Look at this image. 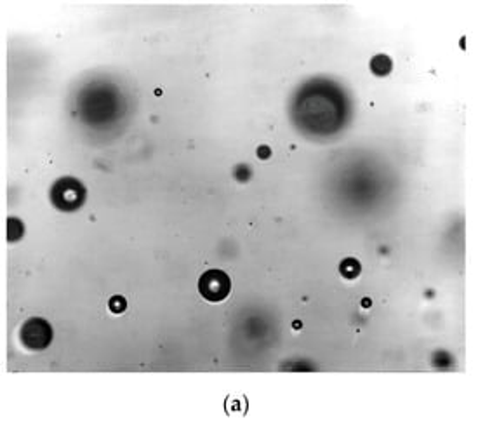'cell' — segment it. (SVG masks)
Here are the masks:
<instances>
[{"instance_id":"cell-1","label":"cell","mask_w":478,"mask_h":421,"mask_svg":"<svg viewBox=\"0 0 478 421\" xmlns=\"http://www.w3.org/2000/svg\"><path fill=\"white\" fill-rule=\"evenodd\" d=\"M87 191L84 185L75 178H61L50 188V201L59 211L73 212L86 202Z\"/></svg>"},{"instance_id":"cell-2","label":"cell","mask_w":478,"mask_h":421,"mask_svg":"<svg viewBox=\"0 0 478 421\" xmlns=\"http://www.w3.org/2000/svg\"><path fill=\"white\" fill-rule=\"evenodd\" d=\"M19 339L28 350H45L52 341V327L47 320L40 317L28 318L19 331Z\"/></svg>"},{"instance_id":"cell-3","label":"cell","mask_w":478,"mask_h":421,"mask_svg":"<svg viewBox=\"0 0 478 421\" xmlns=\"http://www.w3.org/2000/svg\"><path fill=\"white\" fill-rule=\"evenodd\" d=\"M198 291L207 301L219 303L231 291V280L223 270H207L198 280Z\"/></svg>"},{"instance_id":"cell-4","label":"cell","mask_w":478,"mask_h":421,"mask_svg":"<svg viewBox=\"0 0 478 421\" xmlns=\"http://www.w3.org/2000/svg\"><path fill=\"white\" fill-rule=\"evenodd\" d=\"M24 227L21 223V219L18 218H9L7 219V240L9 242H16L23 237Z\"/></svg>"},{"instance_id":"cell-5","label":"cell","mask_w":478,"mask_h":421,"mask_svg":"<svg viewBox=\"0 0 478 421\" xmlns=\"http://www.w3.org/2000/svg\"><path fill=\"white\" fill-rule=\"evenodd\" d=\"M370 68L376 75H386L391 70V61L388 56H376L372 59Z\"/></svg>"},{"instance_id":"cell-6","label":"cell","mask_w":478,"mask_h":421,"mask_svg":"<svg viewBox=\"0 0 478 421\" xmlns=\"http://www.w3.org/2000/svg\"><path fill=\"white\" fill-rule=\"evenodd\" d=\"M358 271H360V265H358L355 259H344L341 265V274L344 275L346 279H353L358 275Z\"/></svg>"},{"instance_id":"cell-7","label":"cell","mask_w":478,"mask_h":421,"mask_svg":"<svg viewBox=\"0 0 478 421\" xmlns=\"http://www.w3.org/2000/svg\"><path fill=\"white\" fill-rule=\"evenodd\" d=\"M108 306L113 313H122V312H125V308H127V301L124 296H113L112 300H110Z\"/></svg>"},{"instance_id":"cell-8","label":"cell","mask_w":478,"mask_h":421,"mask_svg":"<svg viewBox=\"0 0 478 421\" xmlns=\"http://www.w3.org/2000/svg\"><path fill=\"white\" fill-rule=\"evenodd\" d=\"M235 176L238 178L240 181H247L249 178H251V171H249L247 165H238L235 171Z\"/></svg>"},{"instance_id":"cell-9","label":"cell","mask_w":478,"mask_h":421,"mask_svg":"<svg viewBox=\"0 0 478 421\" xmlns=\"http://www.w3.org/2000/svg\"><path fill=\"white\" fill-rule=\"evenodd\" d=\"M257 155H259V159H268L272 155V150L268 146H259L257 148Z\"/></svg>"}]
</instances>
